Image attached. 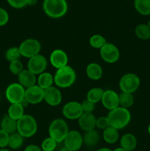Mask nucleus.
I'll return each mask as SVG.
<instances>
[{
  "label": "nucleus",
  "mask_w": 150,
  "mask_h": 151,
  "mask_svg": "<svg viewBox=\"0 0 150 151\" xmlns=\"http://www.w3.org/2000/svg\"><path fill=\"white\" fill-rule=\"evenodd\" d=\"M107 118L110 122V126L120 130L129 125L131 120V114L128 109L119 106L110 111Z\"/></svg>",
  "instance_id": "obj_1"
},
{
  "label": "nucleus",
  "mask_w": 150,
  "mask_h": 151,
  "mask_svg": "<svg viewBox=\"0 0 150 151\" xmlns=\"http://www.w3.org/2000/svg\"><path fill=\"white\" fill-rule=\"evenodd\" d=\"M75 70L70 66H66L57 69L54 75V81L58 88H67L71 86L76 81Z\"/></svg>",
  "instance_id": "obj_2"
},
{
  "label": "nucleus",
  "mask_w": 150,
  "mask_h": 151,
  "mask_svg": "<svg viewBox=\"0 0 150 151\" xmlns=\"http://www.w3.org/2000/svg\"><path fill=\"white\" fill-rule=\"evenodd\" d=\"M43 9L49 17L59 19L65 16L68 10V4L66 0H44Z\"/></svg>",
  "instance_id": "obj_3"
},
{
  "label": "nucleus",
  "mask_w": 150,
  "mask_h": 151,
  "mask_svg": "<svg viewBox=\"0 0 150 151\" xmlns=\"http://www.w3.org/2000/svg\"><path fill=\"white\" fill-rule=\"evenodd\" d=\"M38 130V124L32 116L24 114L17 121V132L24 138L33 137Z\"/></svg>",
  "instance_id": "obj_4"
},
{
  "label": "nucleus",
  "mask_w": 150,
  "mask_h": 151,
  "mask_svg": "<svg viewBox=\"0 0 150 151\" xmlns=\"http://www.w3.org/2000/svg\"><path fill=\"white\" fill-rule=\"evenodd\" d=\"M69 129L68 124L63 119H55L50 123L49 127V135L56 142H63L69 133Z\"/></svg>",
  "instance_id": "obj_5"
},
{
  "label": "nucleus",
  "mask_w": 150,
  "mask_h": 151,
  "mask_svg": "<svg viewBox=\"0 0 150 151\" xmlns=\"http://www.w3.org/2000/svg\"><path fill=\"white\" fill-rule=\"evenodd\" d=\"M141 80L139 77L133 73H127L124 75L119 81V88L121 92L132 94L139 88Z\"/></svg>",
  "instance_id": "obj_6"
},
{
  "label": "nucleus",
  "mask_w": 150,
  "mask_h": 151,
  "mask_svg": "<svg viewBox=\"0 0 150 151\" xmlns=\"http://www.w3.org/2000/svg\"><path fill=\"white\" fill-rule=\"evenodd\" d=\"M25 89L19 83H13L6 88V99L10 104L21 103L24 100Z\"/></svg>",
  "instance_id": "obj_7"
},
{
  "label": "nucleus",
  "mask_w": 150,
  "mask_h": 151,
  "mask_svg": "<svg viewBox=\"0 0 150 151\" xmlns=\"http://www.w3.org/2000/svg\"><path fill=\"white\" fill-rule=\"evenodd\" d=\"M22 57L30 58L36 55L40 54L41 50V43L35 38H27L21 43L19 46Z\"/></svg>",
  "instance_id": "obj_8"
},
{
  "label": "nucleus",
  "mask_w": 150,
  "mask_h": 151,
  "mask_svg": "<svg viewBox=\"0 0 150 151\" xmlns=\"http://www.w3.org/2000/svg\"><path fill=\"white\" fill-rule=\"evenodd\" d=\"M100 55L106 63H114L119 60L120 52L115 44L107 42L100 49Z\"/></svg>",
  "instance_id": "obj_9"
},
{
  "label": "nucleus",
  "mask_w": 150,
  "mask_h": 151,
  "mask_svg": "<svg viewBox=\"0 0 150 151\" xmlns=\"http://www.w3.org/2000/svg\"><path fill=\"white\" fill-rule=\"evenodd\" d=\"M47 64L48 62L46 58L42 55L38 54L29 58L27 63V69L32 72L34 75H39L40 74L45 72Z\"/></svg>",
  "instance_id": "obj_10"
},
{
  "label": "nucleus",
  "mask_w": 150,
  "mask_h": 151,
  "mask_svg": "<svg viewBox=\"0 0 150 151\" xmlns=\"http://www.w3.org/2000/svg\"><path fill=\"white\" fill-rule=\"evenodd\" d=\"M63 143L70 151H78L83 145V138L79 131H69Z\"/></svg>",
  "instance_id": "obj_11"
},
{
  "label": "nucleus",
  "mask_w": 150,
  "mask_h": 151,
  "mask_svg": "<svg viewBox=\"0 0 150 151\" xmlns=\"http://www.w3.org/2000/svg\"><path fill=\"white\" fill-rule=\"evenodd\" d=\"M62 112L64 117L70 120L78 119L83 114L81 103L76 101H71L66 103L63 106Z\"/></svg>",
  "instance_id": "obj_12"
},
{
  "label": "nucleus",
  "mask_w": 150,
  "mask_h": 151,
  "mask_svg": "<svg viewBox=\"0 0 150 151\" xmlns=\"http://www.w3.org/2000/svg\"><path fill=\"white\" fill-rule=\"evenodd\" d=\"M44 90L37 84L25 89L24 99L29 104H38L44 100Z\"/></svg>",
  "instance_id": "obj_13"
},
{
  "label": "nucleus",
  "mask_w": 150,
  "mask_h": 151,
  "mask_svg": "<svg viewBox=\"0 0 150 151\" xmlns=\"http://www.w3.org/2000/svg\"><path fill=\"white\" fill-rule=\"evenodd\" d=\"M101 102L103 106L107 110H113L119 107V94L113 90H106L103 93Z\"/></svg>",
  "instance_id": "obj_14"
},
{
  "label": "nucleus",
  "mask_w": 150,
  "mask_h": 151,
  "mask_svg": "<svg viewBox=\"0 0 150 151\" xmlns=\"http://www.w3.org/2000/svg\"><path fill=\"white\" fill-rule=\"evenodd\" d=\"M49 60L51 64L57 69L68 66L69 63V57L67 54L63 50L57 49L51 52L49 57Z\"/></svg>",
  "instance_id": "obj_15"
},
{
  "label": "nucleus",
  "mask_w": 150,
  "mask_h": 151,
  "mask_svg": "<svg viewBox=\"0 0 150 151\" xmlns=\"http://www.w3.org/2000/svg\"><path fill=\"white\" fill-rule=\"evenodd\" d=\"M62 94L57 87L51 86L44 90V100L51 106H57L61 103Z\"/></svg>",
  "instance_id": "obj_16"
},
{
  "label": "nucleus",
  "mask_w": 150,
  "mask_h": 151,
  "mask_svg": "<svg viewBox=\"0 0 150 151\" xmlns=\"http://www.w3.org/2000/svg\"><path fill=\"white\" fill-rule=\"evenodd\" d=\"M77 120L78 125L82 131L86 132L95 129L96 118L93 113L83 112Z\"/></svg>",
  "instance_id": "obj_17"
},
{
  "label": "nucleus",
  "mask_w": 150,
  "mask_h": 151,
  "mask_svg": "<svg viewBox=\"0 0 150 151\" xmlns=\"http://www.w3.org/2000/svg\"><path fill=\"white\" fill-rule=\"evenodd\" d=\"M18 81L24 88H28L31 86L36 85L37 78L36 75L28 69H24L19 75Z\"/></svg>",
  "instance_id": "obj_18"
},
{
  "label": "nucleus",
  "mask_w": 150,
  "mask_h": 151,
  "mask_svg": "<svg viewBox=\"0 0 150 151\" xmlns=\"http://www.w3.org/2000/svg\"><path fill=\"white\" fill-rule=\"evenodd\" d=\"M120 147L126 151H133L137 147V139L134 134L128 133L120 139Z\"/></svg>",
  "instance_id": "obj_19"
},
{
  "label": "nucleus",
  "mask_w": 150,
  "mask_h": 151,
  "mask_svg": "<svg viewBox=\"0 0 150 151\" xmlns=\"http://www.w3.org/2000/svg\"><path fill=\"white\" fill-rule=\"evenodd\" d=\"M0 126L1 130L10 135L17 132V121L12 119L7 114L4 116V117L1 119Z\"/></svg>",
  "instance_id": "obj_20"
},
{
  "label": "nucleus",
  "mask_w": 150,
  "mask_h": 151,
  "mask_svg": "<svg viewBox=\"0 0 150 151\" xmlns=\"http://www.w3.org/2000/svg\"><path fill=\"white\" fill-rule=\"evenodd\" d=\"M86 75L91 80L98 81L102 77V68L97 63H89L86 67Z\"/></svg>",
  "instance_id": "obj_21"
},
{
  "label": "nucleus",
  "mask_w": 150,
  "mask_h": 151,
  "mask_svg": "<svg viewBox=\"0 0 150 151\" xmlns=\"http://www.w3.org/2000/svg\"><path fill=\"white\" fill-rule=\"evenodd\" d=\"M37 83H38L37 85L45 90L53 86V83H54V76L49 72H44L38 75V78H37Z\"/></svg>",
  "instance_id": "obj_22"
},
{
  "label": "nucleus",
  "mask_w": 150,
  "mask_h": 151,
  "mask_svg": "<svg viewBox=\"0 0 150 151\" xmlns=\"http://www.w3.org/2000/svg\"><path fill=\"white\" fill-rule=\"evenodd\" d=\"M83 138V144L88 147H94L96 145L100 140V135L96 130H91V131H86Z\"/></svg>",
  "instance_id": "obj_23"
},
{
  "label": "nucleus",
  "mask_w": 150,
  "mask_h": 151,
  "mask_svg": "<svg viewBox=\"0 0 150 151\" xmlns=\"http://www.w3.org/2000/svg\"><path fill=\"white\" fill-rule=\"evenodd\" d=\"M102 137L104 142H107V144H115L116 142H117L119 139V130L111 126H109L108 128L103 131Z\"/></svg>",
  "instance_id": "obj_24"
},
{
  "label": "nucleus",
  "mask_w": 150,
  "mask_h": 151,
  "mask_svg": "<svg viewBox=\"0 0 150 151\" xmlns=\"http://www.w3.org/2000/svg\"><path fill=\"white\" fill-rule=\"evenodd\" d=\"M7 115L12 119L18 121L24 115V108L21 103L10 104L7 110Z\"/></svg>",
  "instance_id": "obj_25"
},
{
  "label": "nucleus",
  "mask_w": 150,
  "mask_h": 151,
  "mask_svg": "<svg viewBox=\"0 0 150 151\" xmlns=\"http://www.w3.org/2000/svg\"><path fill=\"white\" fill-rule=\"evenodd\" d=\"M134 6L140 14L143 16L150 15V0H135Z\"/></svg>",
  "instance_id": "obj_26"
},
{
  "label": "nucleus",
  "mask_w": 150,
  "mask_h": 151,
  "mask_svg": "<svg viewBox=\"0 0 150 151\" xmlns=\"http://www.w3.org/2000/svg\"><path fill=\"white\" fill-rule=\"evenodd\" d=\"M24 137L18 132L10 135L9 137L8 147L13 150H18L21 148L24 144Z\"/></svg>",
  "instance_id": "obj_27"
},
{
  "label": "nucleus",
  "mask_w": 150,
  "mask_h": 151,
  "mask_svg": "<svg viewBox=\"0 0 150 151\" xmlns=\"http://www.w3.org/2000/svg\"><path fill=\"white\" fill-rule=\"evenodd\" d=\"M103 93H104V90L99 87L91 88L87 94V100L96 104L101 100Z\"/></svg>",
  "instance_id": "obj_28"
},
{
  "label": "nucleus",
  "mask_w": 150,
  "mask_h": 151,
  "mask_svg": "<svg viewBox=\"0 0 150 151\" xmlns=\"http://www.w3.org/2000/svg\"><path fill=\"white\" fill-rule=\"evenodd\" d=\"M135 35L138 37L139 39L148 40L150 38V28L148 24H140L137 25L135 29Z\"/></svg>",
  "instance_id": "obj_29"
},
{
  "label": "nucleus",
  "mask_w": 150,
  "mask_h": 151,
  "mask_svg": "<svg viewBox=\"0 0 150 151\" xmlns=\"http://www.w3.org/2000/svg\"><path fill=\"white\" fill-rule=\"evenodd\" d=\"M119 106L128 109L134 104V96L130 93L121 92L119 94Z\"/></svg>",
  "instance_id": "obj_30"
},
{
  "label": "nucleus",
  "mask_w": 150,
  "mask_h": 151,
  "mask_svg": "<svg viewBox=\"0 0 150 151\" xmlns=\"http://www.w3.org/2000/svg\"><path fill=\"white\" fill-rule=\"evenodd\" d=\"M107 43L105 38L101 35L96 34L90 38L89 44L94 49H101Z\"/></svg>",
  "instance_id": "obj_31"
},
{
  "label": "nucleus",
  "mask_w": 150,
  "mask_h": 151,
  "mask_svg": "<svg viewBox=\"0 0 150 151\" xmlns=\"http://www.w3.org/2000/svg\"><path fill=\"white\" fill-rule=\"evenodd\" d=\"M21 57L19 47H13L9 48L5 52V58L9 62H12L13 60H19Z\"/></svg>",
  "instance_id": "obj_32"
},
{
  "label": "nucleus",
  "mask_w": 150,
  "mask_h": 151,
  "mask_svg": "<svg viewBox=\"0 0 150 151\" xmlns=\"http://www.w3.org/2000/svg\"><path fill=\"white\" fill-rule=\"evenodd\" d=\"M9 69L13 75L18 76L24 70L23 63L20 60H13V61L10 62Z\"/></svg>",
  "instance_id": "obj_33"
},
{
  "label": "nucleus",
  "mask_w": 150,
  "mask_h": 151,
  "mask_svg": "<svg viewBox=\"0 0 150 151\" xmlns=\"http://www.w3.org/2000/svg\"><path fill=\"white\" fill-rule=\"evenodd\" d=\"M57 143L49 137L41 143V149L43 151H54L57 147Z\"/></svg>",
  "instance_id": "obj_34"
},
{
  "label": "nucleus",
  "mask_w": 150,
  "mask_h": 151,
  "mask_svg": "<svg viewBox=\"0 0 150 151\" xmlns=\"http://www.w3.org/2000/svg\"><path fill=\"white\" fill-rule=\"evenodd\" d=\"M110 126V122L107 116H100L97 118L96 122V127L98 128L99 129L105 130Z\"/></svg>",
  "instance_id": "obj_35"
},
{
  "label": "nucleus",
  "mask_w": 150,
  "mask_h": 151,
  "mask_svg": "<svg viewBox=\"0 0 150 151\" xmlns=\"http://www.w3.org/2000/svg\"><path fill=\"white\" fill-rule=\"evenodd\" d=\"M12 7L16 9L23 8L28 5V0H7Z\"/></svg>",
  "instance_id": "obj_36"
},
{
  "label": "nucleus",
  "mask_w": 150,
  "mask_h": 151,
  "mask_svg": "<svg viewBox=\"0 0 150 151\" xmlns=\"http://www.w3.org/2000/svg\"><path fill=\"white\" fill-rule=\"evenodd\" d=\"M9 137L10 134L0 129V149L5 148L7 146H8Z\"/></svg>",
  "instance_id": "obj_37"
},
{
  "label": "nucleus",
  "mask_w": 150,
  "mask_h": 151,
  "mask_svg": "<svg viewBox=\"0 0 150 151\" xmlns=\"http://www.w3.org/2000/svg\"><path fill=\"white\" fill-rule=\"evenodd\" d=\"M81 106H82V109L83 112H88V113H93V111L95 109V104L93 103H91V101L86 100H84L82 103H81Z\"/></svg>",
  "instance_id": "obj_38"
},
{
  "label": "nucleus",
  "mask_w": 150,
  "mask_h": 151,
  "mask_svg": "<svg viewBox=\"0 0 150 151\" xmlns=\"http://www.w3.org/2000/svg\"><path fill=\"white\" fill-rule=\"evenodd\" d=\"M9 21V14L7 10L0 7V27L7 24Z\"/></svg>",
  "instance_id": "obj_39"
},
{
  "label": "nucleus",
  "mask_w": 150,
  "mask_h": 151,
  "mask_svg": "<svg viewBox=\"0 0 150 151\" xmlns=\"http://www.w3.org/2000/svg\"><path fill=\"white\" fill-rule=\"evenodd\" d=\"M24 151H43L41 147L36 145H29L25 147Z\"/></svg>",
  "instance_id": "obj_40"
},
{
  "label": "nucleus",
  "mask_w": 150,
  "mask_h": 151,
  "mask_svg": "<svg viewBox=\"0 0 150 151\" xmlns=\"http://www.w3.org/2000/svg\"><path fill=\"white\" fill-rule=\"evenodd\" d=\"M38 0H28V5L34 6L37 4Z\"/></svg>",
  "instance_id": "obj_41"
},
{
  "label": "nucleus",
  "mask_w": 150,
  "mask_h": 151,
  "mask_svg": "<svg viewBox=\"0 0 150 151\" xmlns=\"http://www.w3.org/2000/svg\"><path fill=\"white\" fill-rule=\"evenodd\" d=\"M96 151H113V150H110V148H107V147H102V148L99 149V150Z\"/></svg>",
  "instance_id": "obj_42"
},
{
  "label": "nucleus",
  "mask_w": 150,
  "mask_h": 151,
  "mask_svg": "<svg viewBox=\"0 0 150 151\" xmlns=\"http://www.w3.org/2000/svg\"><path fill=\"white\" fill-rule=\"evenodd\" d=\"M113 151H126V150H124V149L122 148V147H116V148L114 149V150H113Z\"/></svg>",
  "instance_id": "obj_43"
},
{
  "label": "nucleus",
  "mask_w": 150,
  "mask_h": 151,
  "mask_svg": "<svg viewBox=\"0 0 150 151\" xmlns=\"http://www.w3.org/2000/svg\"><path fill=\"white\" fill-rule=\"evenodd\" d=\"M60 151H70V150H69V149H68L66 147H65V146H63V147H62L61 148H60Z\"/></svg>",
  "instance_id": "obj_44"
},
{
  "label": "nucleus",
  "mask_w": 150,
  "mask_h": 151,
  "mask_svg": "<svg viewBox=\"0 0 150 151\" xmlns=\"http://www.w3.org/2000/svg\"><path fill=\"white\" fill-rule=\"evenodd\" d=\"M0 151H11L10 150H9V149H7V148H1L0 149Z\"/></svg>",
  "instance_id": "obj_45"
},
{
  "label": "nucleus",
  "mask_w": 150,
  "mask_h": 151,
  "mask_svg": "<svg viewBox=\"0 0 150 151\" xmlns=\"http://www.w3.org/2000/svg\"><path fill=\"white\" fill-rule=\"evenodd\" d=\"M148 133H149V134L150 135V124L149 125V126H148Z\"/></svg>",
  "instance_id": "obj_46"
},
{
  "label": "nucleus",
  "mask_w": 150,
  "mask_h": 151,
  "mask_svg": "<svg viewBox=\"0 0 150 151\" xmlns=\"http://www.w3.org/2000/svg\"><path fill=\"white\" fill-rule=\"evenodd\" d=\"M147 24L149 25V28H150V20L149 21V22H148V24Z\"/></svg>",
  "instance_id": "obj_47"
},
{
  "label": "nucleus",
  "mask_w": 150,
  "mask_h": 151,
  "mask_svg": "<svg viewBox=\"0 0 150 151\" xmlns=\"http://www.w3.org/2000/svg\"><path fill=\"white\" fill-rule=\"evenodd\" d=\"M0 122H1V117H0Z\"/></svg>",
  "instance_id": "obj_48"
},
{
  "label": "nucleus",
  "mask_w": 150,
  "mask_h": 151,
  "mask_svg": "<svg viewBox=\"0 0 150 151\" xmlns=\"http://www.w3.org/2000/svg\"><path fill=\"white\" fill-rule=\"evenodd\" d=\"M134 1H135V0H134Z\"/></svg>",
  "instance_id": "obj_49"
}]
</instances>
